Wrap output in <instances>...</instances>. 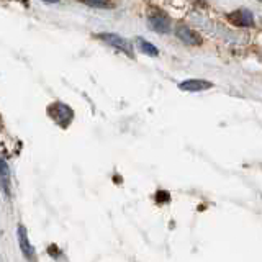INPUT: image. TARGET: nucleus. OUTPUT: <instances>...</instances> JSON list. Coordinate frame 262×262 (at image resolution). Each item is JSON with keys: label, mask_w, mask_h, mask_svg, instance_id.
Returning a JSON list of instances; mask_svg holds the SVG:
<instances>
[{"label": "nucleus", "mask_w": 262, "mask_h": 262, "mask_svg": "<svg viewBox=\"0 0 262 262\" xmlns=\"http://www.w3.org/2000/svg\"><path fill=\"white\" fill-rule=\"evenodd\" d=\"M48 115L51 117L56 123H59L61 126H69V123L72 121L74 118V112L69 108L66 103H53V105H49V108H48Z\"/></svg>", "instance_id": "1"}, {"label": "nucleus", "mask_w": 262, "mask_h": 262, "mask_svg": "<svg viewBox=\"0 0 262 262\" xmlns=\"http://www.w3.org/2000/svg\"><path fill=\"white\" fill-rule=\"evenodd\" d=\"M100 38L105 41L106 45L113 46L115 49H118V51L125 53L126 56H131L133 57V46L128 43V39L121 38L120 35H115V33H102Z\"/></svg>", "instance_id": "2"}, {"label": "nucleus", "mask_w": 262, "mask_h": 262, "mask_svg": "<svg viewBox=\"0 0 262 262\" xmlns=\"http://www.w3.org/2000/svg\"><path fill=\"white\" fill-rule=\"evenodd\" d=\"M176 35L182 43L188 46H199L202 43V36L196 31H193L190 27H187V25H179L176 28Z\"/></svg>", "instance_id": "3"}, {"label": "nucleus", "mask_w": 262, "mask_h": 262, "mask_svg": "<svg viewBox=\"0 0 262 262\" xmlns=\"http://www.w3.org/2000/svg\"><path fill=\"white\" fill-rule=\"evenodd\" d=\"M229 20L233 21V25L241 28H252L254 27V15L252 12L246 10V8H241V10H236L229 15Z\"/></svg>", "instance_id": "4"}, {"label": "nucleus", "mask_w": 262, "mask_h": 262, "mask_svg": "<svg viewBox=\"0 0 262 262\" xmlns=\"http://www.w3.org/2000/svg\"><path fill=\"white\" fill-rule=\"evenodd\" d=\"M149 28L158 33H169L170 31V21L164 13H151L149 18Z\"/></svg>", "instance_id": "5"}, {"label": "nucleus", "mask_w": 262, "mask_h": 262, "mask_svg": "<svg viewBox=\"0 0 262 262\" xmlns=\"http://www.w3.org/2000/svg\"><path fill=\"white\" fill-rule=\"evenodd\" d=\"M211 87H213L211 82L203 80V79H187L179 84V89L185 90V92H202V90H207Z\"/></svg>", "instance_id": "6"}, {"label": "nucleus", "mask_w": 262, "mask_h": 262, "mask_svg": "<svg viewBox=\"0 0 262 262\" xmlns=\"http://www.w3.org/2000/svg\"><path fill=\"white\" fill-rule=\"evenodd\" d=\"M18 243H20V249H21L23 256L27 257L30 262L35 260V249H33V246L30 244L27 229H25V226H21V225L18 226Z\"/></svg>", "instance_id": "7"}, {"label": "nucleus", "mask_w": 262, "mask_h": 262, "mask_svg": "<svg viewBox=\"0 0 262 262\" xmlns=\"http://www.w3.org/2000/svg\"><path fill=\"white\" fill-rule=\"evenodd\" d=\"M136 43H138L139 49H141V53H144V54H147V56L156 57V56L159 54V49L156 48L154 45H151L149 41H146L144 38H136Z\"/></svg>", "instance_id": "8"}, {"label": "nucleus", "mask_w": 262, "mask_h": 262, "mask_svg": "<svg viewBox=\"0 0 262 262\" xmlns=\"http://www.w3.org/2000/svg\"><path fill=\"white\" fill-rule=\"evenodd\" d=\"M89 7H95V8H113L115 4H106V2H87Z\"/></svg>", "instance_id": "9"}]
</instances>
